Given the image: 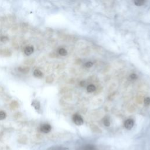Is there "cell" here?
I'll return each instance as SVG.
<instances>
[{
  "instance_id": "obj_1",
  "label": "cell",
  "mask_w": 150,
  "mask_h": 150,
  "mask_svg": "<svg viewBox=\"0 0 150 150\" xmlns=\"http://www.w3.org/2000/svg\"><path fill=\"white\" fill-rule=\"evenodd\" d=\"M73 121L75 124H76V125H78V126L82 125L83 123V120L82 117L77 114H75L73 116Z\"/></svg>"
},
{
  "instance_id": "obj_2",
  "label": "cell",
  "mask_w": 150,
  "mask_h": 150,
  "mask_svg": "<svg viewBox=\"0 0 150 150\" xmlns=\"http://www.w3.org/2000/svg\"><path fill=\"white\" fill-rule=\"evenodd\" d=\"M40 130L44 133H48L51 130V126L48 124H43L40 127Z\"/></svg>"
},
{
  "instance_id": "obj_3",
  "label": "cell",
  "mask_w": 150,
  "mask_h": 150,
  "mask_svg": "<svg viewBox=\"0 0 150 150\" xmlns=\"http://www.w3.org/2000/svg\"><path fill=\"white\" fill-rule=\"evenodd\" d=\"M134 121L133 119H128L124 122V126L126 128L128 129V130H130L131 128H133L134 126Z\"/></svg>"
},
{
  "instance_id": "obj_4",
  "label": "cell",
  "mask_w": 150,
  "mask_h": 150,
  "mask_svg": "<svg viewBox=\"0 0 150 150\" xmlns=\"http://www.w3.org/2000/svg\"><path fill=\"white\" fill-rule=\"evenodd\" d=\"M34 48L32 46H27L24 49V53L27 56H29V55H31V54L33 53L34 52Z\"/></svg>"
},
{
  "instance_id": "obj_5",
  "label": "cell",
  "mask_w": 150,
  "mask_h": 150,
  "mask_svg": "<svg viewBox=\"0 0 150 150\" xmlns=\"http://www.w3.org/2000/svg\"><path fill=\"white\" fill-rule=\"evenodd\" d=\"M47 150H69V148L67 147H61V146H54L49 148Z\"/></svg>"
},
{
  "instance_id": "obj_6",
  "label": "cell",
  "mask_w": 150,
  "mask_h": 150,
  "mask_svg": "<svg viewBox=\"0 0 150 150\" xmlns=\"http://www.w3.org/2000/svg\"><path fill=\"white\" fill-rule=\"evenodd\" d=\"M78 150H96V148L93 145H87L83 147H81Z\"/></svg>"
},
{
  "instance_id": "obj_7",
  "label": "cell",
  "mask_w": 150,
  "mask_h": 150,
  "mask_svg": "<svg viewBox=\"0 0 150 150\" xmlns=\"http://www.w3.org/2000/svg\"><path fill=\"white\" fill-rule=\"evenodd\" d=\"M34 76L36 77H41L43 76V73L40 70L36 69L34 72Z\"/></svg>"
},
{
  "instance_id": "obj_8",
  "label": "cell",
  "mask_w": 150,
  "mask_h": 150,
  "mask_svg": "<svg viewBox=\"0 0 150 150\" xmlns=\"http://www.w3.org/2000/svg\"><path fill=\"white\" fill-rule=\"evenodd\" d=\"M96 90V87L93 85H90L87 87V91L89 93H93Z\"/></svg>"
},
{
  "instance_id": "obj_9",
  "label": "cell",
  "mask_w": 150,
  "mask_h": 150,
  "mask_svg": "<svg viewBox=\"0 0 150 150\" xmlns=\"http://www.w3.org/2000/svg\"><path fill=\"white\" fill-rule=\"evenodd\" d=\"M58 53L61 56H66L67 55V53H68V52H67V51L65 49L60 48L58 51Z\"/></svg>"
},
{
  "instance_id": "obj_10",
  "label": "cell",
  "mask_w": 150,
  "mask_h": 150,
  "mask_svg": "<svg viewBox=\"0 0 150 150\" xmlns=\"http://www.w3.org/2000/svg\"><path fill=\"white\" fill-rule=\"evenodd\" d=\"M145 2V1H143V0H137V1H134V3H135V4L136 5V6H141L144 4Z\"/></svg>"
},
{
  "instance_id": "obj_11",
  "label": "cell",
  "mask_w": 150,
  "mask_h": 150,
  "mask_svg": "<svg viewBox=\"0 0 150 150\" xmlns=\"http://www.w3.org/2000/svg\"><path fill=\"white\" fill-rule=\"evenodd\" d=\"M103 124L105 126L109 127L110 125V121L108 118H104L103 120Z\"/></svg>"
},
{
  "instance_id": "obj_12",
  "label": "cell",
  "mask_w": 150,
  "mask_h": 150,
  "mask_svg": "<svg viewBox=\"0 0 150 150\" xmlns=\"http://www.w3.org/2000/svg\"><path fill=\"white\" fill-rule=\"evenodd\" d=\"M32 105L35 107V109H38L40 108V104H39V103L37 102V101H34L32 102Z\"/></svg>"
},
{
  "instance_id": "obj_13",
  "label": "cell",
  "mask_w": 150,
  "mask_h": 150,
  "mask_svg": "<svg viewBox=\"0 0 150 150\" xmlns=\"http://www.w3.org/2000/svg\"><path fill=\"white\" fill-rule=\"evenodd\" d=\"M18 69L19 70L20 72H23V73H27L28 72H29V68H27V67H25V68H23V67H20L19 68H18Z\"/></svg>"
},
{
  "instance_id": "obj_14",
  "label": "cell",
  "mask_w": 150,
  "mask_h": 150,
  "mask_svg": "<svg viewBox=\"0 0 150 150\" xmlns=\"http://www.w3.org/2000/svg\"><path fill=\"white\" fill-rule=\"evenodd\" d=\"M6 117V113L4 111H0V120L5 119Z\"/></svg>"
},
{
  "instance_id": "obj_15",
  "label": "cell",
  "mask_w": 150,
  "mask_h": 150,
  "mask_svg": "<svg viewBox=\"0 0 150 150\" xmlns=\"http://www.w3.org/2000/svg\"><path fill=\"white\" fill-rule=\"evenodd\" d=\"M144 104L145 106H148V105L150 104V97H146L145 98L144 100Z\"/></svg>"
},
{
  "instance_id": "obj_16",
  "label": "cell",
  "mask_w": 150,
  "mask_h": 150,
  "mask_svg": "<svg viewBox=\"0 0 150 150\" xmlns=\"http://www.w3.org/2000/svg\"><path fill=\"white\" fill-rule=\"evenodd\" d=\"M0 40H1L2 42H6L8 40V38L6 36H2V37L0 38Z\"/></svg>"
},
{
  "instance_id": "obj_17",
  "label": "cell",
  "mask_w": 150,
  "mask_h": 150,
  "mask_svg": "<svg viewBox=\"0 0 150 150\" xmlns=\"http://www.w3.org/2000/svg\"><path fill=\"white\" fill-rule=\"evenodd\" d=\"M93 63L92 62H86V63H85V66L86 68H90V67H92V66H93Z\"/></svg>"
},
{
  "instance_id": "obj_18",
  "label": "cell",
  "mask_w": 150,
  "mask_h": 150,
  "mask_svg": "<svg viewBox=\"0 0 150 150\" xmlns=\"http://www.w3.org/2000/svg\"><path fill=\"white\" fill-rule=\"evenodd\" d=\"M130 78H131L132 80H134V79H137L136 74H135V73H133V74H131V75H130Z\"/></svg>"
}]
</instances>
